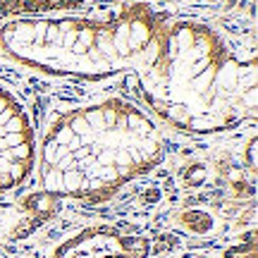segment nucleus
Returning a JSON list of instances; mask_svg holds the SVG:
<instances>
[{"mask_svg": "<svg viewBox=\"0 0 258 258\" xmlns=\"http://www.w3.org/2000/svg\"><path fill=\"white\" fill-rule=\"evenodd\" d=\"M203 182H206V167L203 165H189L184 170V186L196 189V186H201Z\"/></svg>", "mask_w": 258, "mask_h": 258, "instance_id": "2", "label": "nucleus"}, {"mask_svg": "<svg viewBox=\"0 0 258 258\" xmlns=\"http://www.w3.org/2000/svg\"><path fill=\"white\" fill-rule=\"evenodd\" d=\"M175 222L184 230L196 232V234H206V232L215 230V218L206 211H182L175 215Z\"/></svg>", "mask_w": 258, "mask_h": 258, "instance_id": "1", "label": "nucleus"}]
</instances>
